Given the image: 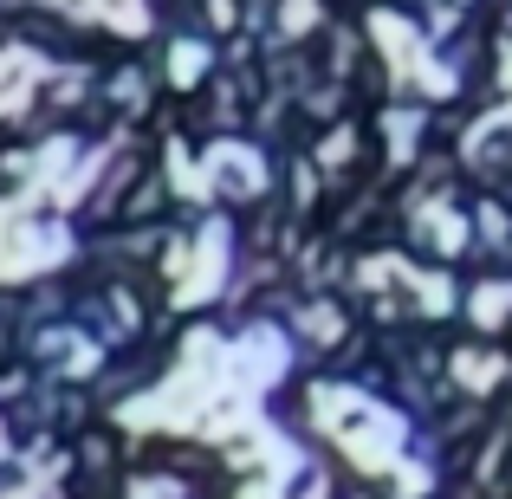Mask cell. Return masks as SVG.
<instances>
[{
  "instance_id": "cell-1",
  "label": "cell",
  "mask_w": 512,
  "mask_h": 499,
  "mask_svg": "<svg viewBox=\"0 0 512 499\" xmlns=\"http://www.w3.org/2000/svg\"><path fill=\"white\" fill-rule=\"evenodd\" d=\"M312 415L331 428L338 448H350V461L363 474H383L402 448V422L389 409H376V402H363L357 389H312Z\"/></svg>"
}]
</instances>
